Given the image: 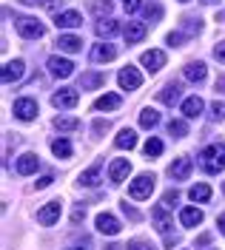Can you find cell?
Masks as SVG:
<instances>
[{
  "label": "cell",
  "mask_w": 225,
  "mask_h": 250,
  "mask_svg": "<svg viewBox=\"0 0 225 250\" xmlns=\"http://www.w3.org/2000/svg\"><path fill=\"white\" fill-rule=\"evenodd\" d=\"M200 159H202V168L208 173H220L225 168V145H220V142L208 145V148L200 154Z\"/></svg>",
  "instance_id": "cell-1"
},
{
  "label": "cell",
  "mask_w": 225,
  "mask_h": 250,
  "mask_svg": "<svg viewBox=\"0 0 225 250\" xmlns=\"http://www.w3.org/2000/svg\"><path fill=\"white\" fill-rule=\"evenodd\" d=\"M154 182H157V179H154L151 173H140L134 182H129V196L137 199V202H140V199H148L151 190H154Z\"/></svg>",
  "instance_id": "cell-2"
},
{
  "label": "cell",
  "mask_w": 225,
  "mask_h": 250,
  "mask_svg": "<svg viewBox=\"0 0 225 250\" xmlns=\"http://www.w3.org/2000/svg\"><path fill=\"white\" fill-rule=\"evenodd\" d=\"M117 83H120L123 91H137V88L143 85V74H140L134 65H126V68L117 74Z\"/></svg>",
  "instance_id": "cell-3"
},
{
  "label": "cell",
  "mask_w": 225,
  "mask_h": 250,
  "mask_svg": "<svg viewBox=\"0 0 225 250\" xmlns=\"http://www.w3.org/2000/svg\"><path fill=\"white\" fill-rule=\"evenodd\" d=\"M17 31H20V37H26V40H37V37H43V26H40V20H34V17H20L17 20Z\"/></svg>",
  "instance_id": "cell-4"
},
{
  "label": "cell",
  "mask_w": 225,
  "mask_h": 250,
  "mask_svg": "<svg viewBox=\"0 0 225 250\" xmlns=\"http://www.w3.org/2000/svg\"><path fill=\"white\" fill-rule=\"evenodd\" d=\"M12 111H15L17 120L29 123V120H34V117H37V103H34V100H29V97H23V100H15Z\"/></svg>",
  "instance_id": "cell-5"
},
{
  "label": "cell",
  "mask_w": 225,
  "mask_h": 250,
  "mask_svg": "<svg viewBox=\"0 0 225 250\" xmlns=\"http://www.w3.org/2000/svg\"><path fill=\"white\" fill-rule=\"evenodd\" d=\"M80 103V94L74 91V88H60V91L51 97V105L54 108H74Z\"/></svg>",
  "instance_id": "cell-6"
},
{
  "label": "cell",
  "mask_w": 225,
  "mask_h": 250,
  "mask_svg": "<svg viewBox=\"0 0 225 250\" xmlns=\"http://www.w3.org/2000/svg\"><path fill=\"white\" fill-rule=\"evenodd\" d=\"M48 71H51L54 77L66 80V77H71V74H74V62L66 60V57H48Z\"/></svg>",
  "instance_id": "cell-7"
},
{
  "label": "cell",
  "mask_w": 225,
  "mask_h": 250,
  "mask_svg": "<svg viewBox=\"0 0 225 250\" xmlns=\"http://www.w3.org/2000/svg\"><path fill=\"white\" fill-rule=\"evenodd\" d=\"M140 60H143V65L151 71V74H154V71H160L162 65H165V51H160V48H151V51H145Z\"/></svg>",
  "instance_id": "cell-8"
},
{
  "label": "cell",
  "mask_w": 225,
  "mask_h": 250,
  "mask_svg": "<svg viewBox=\"0 0 225 250\" xmlns=\"http://www.w3.org/2000/svg\"><path fill=\"white\" fill-rule=\"evenodd\" d=\"M60 210H63L60 202H48L46 208L37 210V222H40V225H54V222L60 219Z\"/></svg>",
  "instance_id": "cell-9"
},
{
  "label": "cell",
  "mask_w": 225,
  "mask_h": 250,
  "mask_svg": "<svg viewBox=\"0 0 225 250\" xmlns=\"http://www.w3.org/2000/svg\"><path fill=\"white\" fill-rule=\"evenodd\" d=\"M54 26L57 29H77V26H83V17H80V12H57Z\"/></svg>",
  "instance_id": "cell-10"
},
{
  "label": "cell",
  "mask_w": 225,
  "mask_h": 250,
  "mask_svg": "<svg viewBox=\"0 0 225 250\" xmlns=\"http://www.w3.org/2000/svg\"><path fill=\"white\" fill-rule=\"evenodd\" d=\"M23 74H26V65H23V60H15V62H6V65H3V74H0V77H3V83H6V85H9V83L20 80Z\"/></svg>",
  "instance_id": "cell-11"
},
{
  "label": "cell",
  "mask_w": 225,
  "mask_h": 250,
  "mask_svg": "<svg viewBox=\"0 0 225 250\" xmlns=\"http://www.w3.org/2000/svg\"><path fill=\"white\" fill-rule=\"evenodd\" d=\"M97 230L106 233V236H117L120 233V222H117L112 213H100V216H97Z\"/></svg>",
  "instance_id": "cell-12"
},
{
  "label": "cell",
  "mask_w": 225,
  "mask_h": 250,
  "mask_svg": "<svg viewBox=\"0 0 225 250\" xmlns=\"http://www.w3.org/2000/svg\"><path fill=\"white\" fill-rule=\"evenodd\" d=\"M191 159H185V156H180V159H174V165H171V176L177 179V182H185L188 176H191Z\"/></svg>",
  "instance_id": "cell-13"
},
{
  "label": "cell",
  "mask_w": 225,
  "mask_h": 250,
  "mask_svg": "<svg viewBox=\"0 0 225 250\" xmlns=\"http://www.w3.org/2000/svg\"><path fill=\"white\" fill-rule=\"evenodd\" d=\"M129 171H131L129 159H114L112 168H109V179H112V182H123V179L129 176Z\"/></svg>",
  "instance_id": "cell-14"
},
{
  "label": "cell",
  "mask_w": 225,
  "mask_h": 250,
  "mask_svg": "<svg viewBox=\"0 0 225 250\" xmlns=\"http://www.w3.org/2000/svg\"><path fill=\"white\" fill-rule=\"evenodd\" d=\"M37 165H40V156L37 154H23L17 159V173L20 176H29V173L37 171Z\"/></svg>",
  "instance_id": "cell-15"
},
{
  "label": "cell",
  "mask_w": 225,
  "mask_h": 250,
  "mask_svg": "<svg viewBox=\"0 0 225 250\" xmlns=\"http://www.w3.org/2000/svg\"><path fill=\"white\" fill-rule=\"evenodd\" d=\"M123 34H126V43H140V40H145V34H148V26L145 23H129L123 29Z\"/></svg>",
  "instance_id": "cell-16"
},
{
  "label": "cell",
  "mask_w": 225,
  "mask_h": 250,
  "mask_svg": "<svg viewBox=\"0 0 225 250\" xmlns=\"http://www.w3.org/2000/svg\"><path fill=\"white\" fill-rule=\"evenodd\" d=\"M103 83H106V74L103 71H89V74L80 77V88L83 91H91V88H100Z\"/></svg>",
  "instance_id": "cell-17"
},
{
  "label": "cell",
  "mask_w": 225,
  "mask_h": 250,
  "mask_svg": "<svg viewBox=\"0 0 225 250\" xmlns=\"http://www.w3.org/2000/svg\"><path fill=\"white\" fill-rule=\"evenodd\" d=\"M182 74H185V80H191V83H202L208 71H205V62H188L182 68Z\"/></svg>",
  "instance_id": "cell-18"
},
{
  "label": "cell",
  "mask_w": 225,
  "mask_h": 250,
  "mask_svg": "<svg viewBox=\"0 0 225 250\" xmlns=\"http://www.w3.org/2000/svg\"><path fill=\"white\" fill-rule=\"evenodd\" d=\"M182 114H185L188 120H197V117L202 114V100H200V97H188V100H182Z\"/></svg>",
  "instance_id": "cell-19"
},
{
  "label": "cell",
  "mask_w": 225,
  "mask_h": 250,
  "mask_svg": "<svg viewBox=\"0 0 225 250\" xmlns=\"http://www.w3.org/2000/svg\"><path fill=\"white\" fill-rule=\"evenodd\" d=\"M151 216H154V225H157V230H160V233H168V230L174 228V222H171V216L165 213V208H154V213H151Z\"/></svg>",
  "instance_id": "cell-20"
},
{
  "label": "cell",
  "mask_w": 225,
  "mask_h": 250,
  "mask_svg": "<svg viewBox=\"0 0 225 250\" xmlns=\"http://www.w3.org/2000/svg\"><path fill=\"white\" fill-rule=\"evenodd\" d=\"M91 57H94L97 62H109V60H114V57H117V48L109 46V43H100V46H94Z\"/></svg>",
  "instance_id": "cell-21"
},
{
  "label": "cell",
  "mask_w": 225,
  "mask_h": 250,
  "mask_svg": "<svg viewBox=\"0 0 225 250\" xmlns=\"http://www.w3.org/2000/svg\"><path fill=\"white\" fill-rule=\"evenodd\" d=\"M180 222H182L185 228H197V225L202 222V210H197V208H182V213H180Z\"/></svg>",
  "instance_id": "cell-22"
},
{
  "label": "cell",
  "mask_w": 225,
  "mask_h": 250,
  "mask_svg": "<svg viewBox=\"0 0 225 250\" xmlns=\"http://www.w3.org/2000/svg\"><path fill=\"white\" fill-rule=\"evenodd\" d=\"M114 145H117V148H123V151H126V148L131 151V148L137 145V134H134L131 128H123V131L117 134V140H114Z\"/></svg>",
  "instance_id": "cell-23"
},
{
  "label": "cell",
  "mask_w": 225,
  "mask_h": 250,
  "mask_svg": "<svg viewBox=\"0 0 225 250\" xmlns=\"http://www.w3.org/2000/svg\"><path fill=\"white\" fill-rule=\"evenodd\" d=\"M57 46H60V51H80L83 40H80V37H74V34H60Z\"/></svg>",
  "instance_id": "cell-24"
},
{
  "label": "cell",
  "mask_w": 225,
  "mask_h": 250,
  "mask_svg": "<svg viewBox=\"0 0 225 250\" xmlns=\"http://www.w3.org/2000/svg\"><path fill=\"white\" fill-rule=\"evenodd\" d=\"M157 97H160V103H165V105H177L180 103V85H165Z\"/></svg>",
  "instance_id": "cell-25"
},
{
  "label": "cell",
  "mask_w": 225,
  "mask_h": 250,
  "mask_svg": "<svg viewBox=\"0 0 225 250\" xmlns=\"http://www.w3.org/2000/svg\"><path fill=\"white\" fill-rule=\"evenodd\" d=\"M188 196H191L194 202H208L211 199V188L205 185V182H197V185L188 190Z\"/></svg>",
  "instance_id": "cell-26"
},
{
  "label": "cell",
  "mask_w": 225,
  "mask_h": 250,
  "mask_svg": "<svg viewBox=\"0 0 225 250\" xmlns=\"http://www.w3.org/2000/svg\"><path fill=\"white\" fill-rule=\"evenodd\" d=\"M94 108L97 111H114V108H120V97L117 94H106V97H100L94 103Z\"/></svg>",
  "instance_id": "cell-27"
},
{
  "label": "cell",
  "mask_w": 225,
  "mask_h": 250,
  "mask_svg": "<svg viewBox=\"0 0 225 250\" xmlns=\"http://www.w3.org/2000/svg\"><path fill=\"white\" fill-rule=\"evenodd\" d=\"M51 154L57 156V159H68V156H71V145H68V140H63V137L54 140L51 142Z\"/></svg>",
  "instance_id": "cell-28"
},
{
  "label": "cell",
  "mask_w": 225,
  "mask_h": 250,
  "mask_svg": "<svg viewBox=\"0 0 225 250\" xmlns=\"http://www.w3.org/2000/svg\"><path fill=\"white\" fill-rule=\"evenodd\" d=\"M80 185H86V188H97L100 185V165H94V168H89V171L83 173Z\"/></svg>",
  "instance_id": "cell-29"
},
{
  "label": "cell",
  "mask_w": 225,
  "mask_h": 250,
  "mask_svg": "<svg viewBox=\"0 0 225 250\" xmlns=\"http://www.w3.org/2000/svg\"><path fill=\"white\" fill-rule=\"evenodd\" d=\"M117 31H120L117 20H100V23H97V34H100V37H114Z\"/></svg>",
  "instance_id": "cell-30"
},
{
  "label": "cell",
  "mask_w": 225,
  "mask_h": 250,
  "mask_svg": "<svg viewBox=\"0 0 225 250\" xmlns=\"http://www.w3.org/2000/svg\"><path fill=\"white\" fill-rule=\"evenodd\" d=\"M54 128L57 131H77L80 128V120L77 117H57L54 120Z\"/></svg>",
  "instance_id": "cell-31"
},
{
  "label": "cell",
  "mask_w": 225,
  "mask_h": 250,
  "mask_svg": "<svg viewBox=\"0 0 225 250\" xmlns=\"http://www.w3.org/2000/svg\"><path fill=\"white\" fill-rule=\"evenodd\" d=\"M157 123H160V114L154 108H145L143 114H140V128H154Z\"/></svg>",
  "instance_id": "cell-32"
},
{
  "label": "cell",
  "mask_w": 225,
  "mask_h": 250,
  "mask_svg": "<svg viewBox=\"0 0 225 250\" xmlns=\"http://www.w3.org/2000/svg\"><path fill=\"white\" fill-rule=\"evenodd\" d=\"M168 134H171V137H185V134H188V125L182 123V120H171V123H168Z\"/></svg>",
  "instance_id": "cell-33"
},
{
  "label": "cell",
  "mask_w": 225,
  "mask_h": 250,
  "mask_svg": "<svg viewBox=\"0 0 225 250\" xmlns=\"http://www.w3.org/2000/svg\"><path fill=\"white\" fill-rule=\"evenodd\" d=\"M145 154L148 156H160L162 154V142L157 140V137H151V140L145 142Z\"/></svg>",
  "instance_id": "cell-34"
},
{
  "label": "cell",
  "mask_w": 225,
  "mask_h": 250,
  "mask_svg": "<svg viewBox=\"0 0 225 250\" xmlns=\"http://www.w3.org/2000/svg\"><path fill=\"white\" fill-rule=\"evenodd\" d=\"M91 9H94V15H109V12L114 9V3H112V0H97Z\"/></svg>",
  "instance_id": "cell-35"
},
{
  "label": "cell",
  "mask_w": 225,
  "mask_h": 250,
  "mask_svg": "<svg viewBox=\"0 0 225 250\" xmlns=\"http://www.w3.org/2000/svg\"><path fill=\"white\" fill-rule=\"evenodd\" d=\"M145 15H148V20H151V23H157V20L162 17V9L157 6V3H148V6H145Z\"/></svg>",
  "instance_id": "cell-36"
},
{
  "label": "cell",
  "mask_w": 225,
  "mask_h": 250,
  "mask_svg": "<svg viewBox=\"0 0 225 250\" xmlns=\"http://www.w3.org/2000/svg\"><path fill=\"white\" fill-rule=\"evenodd\" d=\"M211 117H214V120H225V103L217 100V103L211 105Z\"/></svg>",
  "instance_id": "cell-37"
},
{
  "label": "cell",
  "mask_w": 225,
  "mask_h": 250,
  "mask_svg": "<svg viewBox=\"0 0 225 250\" xmlns=\"http://www.w3.org/2000/svg\"><path fill=\"white\" fill-rule=\"evenodd\" d=\"M40 6H43L46 12H60V6H63V0H40Z\"/></svg>",
  "instance_id": "cell-38"
},
{
  "label": "cell",
  "mask_w": 225,
  "mask_h": 250,
  "mask_svg": "<svg viewBox=\"0 0 225 250\" xmlns=\"http://www.w3.org/2000/svg\"><path fill=\"white\" fill-rule=\"evenodd\" d=\"M140 6H143V3H140V0H123V9H126V12H129V15H134V12H137V9H140Z\"/></svg>",
  "instance_id": "cell-39"
},
{
  "label": "cell",
  "mask_w": 225,
  "mask_h": 250,
  "mask_svg": "<svg viewBox=\"0 0 225 250\" xmlns=\"http://www.w3.org/2000/svg\"><path fill=\"white\" fill-rule=\"evenodd\" d=\"M174 202H177V190H168V193H165V199H162V205H165V208H171Z\"/></svg>",
  "instance_id": "cell-40"
},
{
  "label": "cell",
  "mask_w": 225,
  "mask_h": 250,
  "mask_svg": "<svg viewBox=\"0 0 225 250\" xmlns=\"http://www.w3.org/2000/svg\"><path fill=\"white\" fill-rule=\"evenodd\" d=\"M214 57H217L220 62H225V40H223V43H220L217 48H214Z\"/></svg>",
  "instance_id": "cell-41"
},
{
  "label": "cell",
  "mask_w": 225,
  "mask_h": 250,
  "mask_svg": "<svg viewBox=\"0 0 225 250\" xmlns=\"http://www.w3.org/2000/svg\"><path fill=\"white\" fill-rule=\"evenodd\" d=\"M168 43H171V46L182 43V31H171V34H168Z\"/></svg>",
  "instance_id": "cell-42"
},
{
  "label": "cell",
  "mask_w": 225,
  "mask_h": 250,
  "mask_svg": "<svg viewBox=\"0 0 225 250\" xmlns=\"http://www.w3.org/2000/svg\"><path fill=\"white\" fill-rule=\"evenodd\" d=\"M51 182H54L51 176H40V179H37V190H43V188H48Z\"/></svg>",
  "instance_id": "cell-43"
},
{
  "label": "cell",
  "mask_w": 225,
  "mask_h": 250,
  "mask_svg": "<svg viewBox=\"0 0 225 250\" xmlns=\"http://www.w3.org/2000/svg\"><path fill=\"white\" fill-rule=\"evenodd\" d=\"M103 131H109V123H103V120H97V123H94V134H103Z\"/></svg>",
  "instance_id": "cell-44"
},
{
  "label": "cell",
  "mask_w": 225,
  "mask_h": 250,
  "mask_svg": "<svg viewBox=\"0 0 225 250\" xmlns=\"http://www.w3.org/2000/svg\"><path fill=\"white\" fill-rule=\"evenodd\" d=\"M126 250H151V248H148V245H143V242H131Z\"/></svg>",
  "instance_id": "cell-45"
},
{
  "label": "cell",
  "mask_w": 225,
  "mask_h": 250,
  "mask_svg": "<svg viewBox=\"0 0 225 250\" xmlns=\"http://www.w3.org/2000/svg\"><path fill=\"white\" fill-rule=\"evenodd\" d=\"M71 219H74V222H80V219H86V210H74V213H71Z\"/></svg>",
  "instance_id": "cell-46"
},
{
  "label": "cell",
  "mask_w": 225,
  "mask_h": 250,
  "mask_svg": "<svg viewBox=\"0 0 225 250\" xmlns=\"http://www.w3.org/2000/svg\"><path fill=\"white\" fill-rule=\"evenodd\" d=\"M217 225H220V230H223V233H225V213H223V216H220V219H217Z\"/></svg>",
  "instance_id": "cell-47"
},
{
  "label": "cell",
  "mask_w": 225,
  "mask_h": 250,
  "mask_svg": "<svg viewBox=\"0 0 225 250\" xmlns=\"http://www.w3.org/2000/svg\"><path fill=\"white\" fill-rule=\"evenodd\" d=\"M68 250H89V242H83V245H77V248H68Z\"/></svg>",
  "instance_id": "cell-48"
},
{
  "label": "cell",
  "mask_w": 225,
  "mask_h": 250,
  "mask_svg": "<svg viewBox=\"0 0 225 250\" xmlns=\"http://www.w3.org/2000/svg\"><path fill=\"white\" fill-rule=\"evenodd\" d=\"M106 250H123V248H117V245H112V248H106Z\"/></svg>",
  "instance_id": "cell-49"
},
{
  "label": "cell",
  "mask_w": 225,
  "mask_h": 250,
  "mask_svg": "<svg viewBox=\"0 0 225 250\" xmlns=\"http://www.w3.org/2000/svg\"><path fill=\"white\" fill-rule=\"evenodd\" d=\"M202 3H220V0H202Z\"/></svg>",
  "instance_id": "cell-50"
},
{
  "label": "cell",
  "mask_w": 225,
  "mask_h": 250,
  "mask_svg": "<svg viewBox=\"0 0 225 250\" xmlns=\"http://www.w3.org/2000/svg\"><path fill=\"white\" fill-rule=\"evenodd\" d=\"M182 3H188V0H182Z\"/></svg>",
  "instance_id": "cell-51"
}]
</instances>
